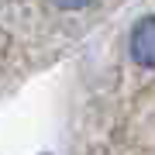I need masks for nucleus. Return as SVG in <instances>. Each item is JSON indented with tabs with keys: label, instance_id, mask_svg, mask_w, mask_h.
Returning a JSON list of instances; mask_svg holds the SVG:
<instances>
[{
	"label": "nucleus",
	"instance_id": "obj_1",
	"mask_svg": "<svg viewBox=\"0 0 155 155\" xmlns=\"http://www.w3.org/2000/svg\"><path fill=\"white\" fill-rule=\"evenodd\" d=\"M131 55L138 66L155 69V17H141L131 31Z\"/></svg>",
	"mask_w": 155,
	"mask_h": 155
},
{
	"label": "nucleus",
	"instance_id": "obj_2",
	"mask_svg": "<svg viewBox=\"0 0 155 155\" xmlns=\"http://www.w3.org/2000/svg\"><path fill=\"white\" fill-rule=\"evenodd\" d=\"M52 4H55L59 11H83V7H90L93 0H52Z\"/></svg>",
	"mask_w": 155,
	"mask_h": 155
}]
</instances>
